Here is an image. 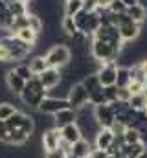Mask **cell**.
<instances>
[{"mask_svg":"<svg viewBox=\"0 0 147 158\" xmlns=\"http://www.w3.org/2000/svg\"><path fill=\"white\" fill-rule=\"evenodd\" d=\"M48 96V90L42 86V83L39 81V77H32L28 83H26V86H24V90H22V94H20V99L24 101V105L26 107H30V109H39V105L42 103V99Z\"/></svg>","mask_w":147,"mask_h":158,"instance_id":"obj_1","label":"cell"},{"mask_svg":"<svg viewBox=\"0 0 147 158\" xmlns=\"http://www.w3.org/2000/svg\"><path fill=\"white\" fill-rule=\"evenodd\" d=\"M44 59H46V64H48L50 68H59V70H63V68L68 66L70 61H72V50L68 48V44L59 42V44H53V46L44 53Z\"/></svg>","mask_w":147,"mask_h":158,"instance_id":"obj_2","label":"cell"},{"mask_svg":"<svg viewBox=\"0 0 147 158\" xmlns=\"http://www.w3.org/2000/svg\"><path fill=\"white\" fill-rule=\"evenodd\" d=\"M0 44L6 46V50L9 53V63L11 61H22V59H26L30 55L32 48H33V46L26 44L24 40H20L15 35H6L4 39H0Z\"/></svg>","mask_w":147,"mask_h":158,"instance_id":"obj_3","label":"cell"},{"mask_svg":"<svg viewBox=\"0 0 147 158\" xmlns=\"http://www.w3.org/2000/svg\"><path fill=\"white\" fill-rule=\"evenodd\" d=\"M90 55L99 64L110 63V61L118 63V59H120V52H116L107 40H99V39H94V37H92V42H90Z\"/></svg>","mask_w":147,"mask_h":158,"instance_id":"obj_4","label":"cell"},{"mask_svg":"<svg viewBox=\"0 0 147 158\" xmlns=\"http://www.w3.org/2000/svg\"><path fill=\"white\" fill-rule=\"evenodd\" d=\"M92 37H94V39H99V40H107L116 52H120V55H121V50L125 48V42L121 40V35H120V31H118V26H112V24H103V26H99V28L94 31Z\"/></svg>","mask_w":147,"mask_h":158,"instance_id":"obj_5","label":"cell"},{"mask_svg":"<svg viewBox=\"0 0 147 158\" xmlns=\"http://www.w3.org/2000/svg\"><path fill=\"white\" fill-rule=\"evenodd\" d=\"M74 20H75V26H77V31L85 33V35H94V31L99 28V15L98 11H79L77 15H74Z\"/></svg>","mask_w":147,"mask_h":158,"instance_id":"obj_6","label":"cell"},{"mask_svg":"<svg viewBox=\"0 0 147 158\" xmlns=\"http://www.w3.org/2000/svg\"><path fill=\"white\" fill-rule=\"evenodd\" d=\"M118 31H120L123 42H132V40H136L140 37V33H142V24L134 22L131 17H127V13H123V15H120Z\"/></svg>","mask_w":147,"mask_h":158,"instance_id":"obj_7","label":"cell"},{"mask_svg":"<svg viewBox=\"0 0 147 158\" xmlns=\"http://www.w3.org/2000/svg\"><path fill=\"white\" fill-rule=\"evenodd\" d=\"M66 99L70 103V109L74 110H81L88 105V99H90V94L86 92V88L81 85V83H74L66 94Z\"/></svg>","mask_w":147,"mask_h":158,"instance_id":"obj_8","label":"cell"},{"mask_svg":"<svg viewBox=\"0 0 147 158\" xmlns=\"http://www.w3.org/2000/svg\"><path fill=\"white\" fill-rule=\"evenodd\" d=\"M65 109H70V103L66 98H55V96H46L42 99V103L39 105V112L42 114H50V116H55L57 112L65 110Z\"/></svg>","mask_w":147,"mask_h":158,"instance_id":"obj_9","label":"cell"},{"mask_svg":"<svg viewBox=\"0 0 147 158\" xmlns=\"http://www.w3.org/2000/svg\"><path fill=\"white\" fill-rule=\"evenodd\" d=\"M101 86H112L116 85V76H118V63L110 61V63H103L99 64V68L96 70Z\"/></svg>","mask_w":147,"mask_h":158,"instance_id":"obj_10","label":"cell"},{"mask_svg":"<svg viewBox=\"0 0 147 158\" xmlns=\"http://www.w3.org/2000/svg\"><path fill=\"white\" fill-rule=\"evenodd\" d=\"M61 140H63V138H61V129L52 127V129L42 131V136H40V145H42L44 153H50V151L59 149Z\"/></svg>","mask_w":147,"mask_h":158,"instance_id":"obj_11","label":"cell"},{"mask_svg":"<svg viewBox=\"0 0 147 158\" xmlns=\"http://www.w3.org/2000/svg\"><path fill=\"white\" fill-rule=\"evenodd\" d=\"M39 81L42 83V86L46 88V90H53V88H57L59 85H61V81H63V70H59V68H46L40 76H37Z\"/></svg>","mask_w":147,"mask_h":158,"instance_id":"obj_12","label":"cell"},{"mask_svg":"<svg viewBox=\"0 0 147 158\" xmlns=\"http://www.w3.org/2000/svg\"><path fill=\"white\" fill-rule=\"evenodd\" d=\"M94 119L101 129H110V125L116 121V116L109 105H98L94 107Z\"/></svg>","mask_w":147,"mask_h":158,"instance_id":"obj_13","label":"cell"},{"mask_svg":"<svg viewBox=\"0 0 147 158\" xmlns=\"http://www.w3.org/2000/svg\"><path fill=\"white\" fill-rule=\"evenodd\" d=\"M77 110H74V109H65V110H61V112H57L55 116H53V125H55V129H63V127H66V125H72V123H77Z\"/></svg>","mask_w":147,"mask_h":158,"instance_id":"obj_14","label":"cell"},{"mask_svg":"<svg viewBox=\"0 0 147 158\" xmlns=\"http://www.w3.org/2000/svg\"><path fill=\"white\" fill-rule=\"evenodd\" d=\"M6 86L9 88V92H11V94L20 96V94H22V90H24V86H26V81L20 77V76H17L13 70H9V72L6 74Z\"/></svg>","mask_w":147,"mask_h":158,"instance_id":"obj_15","label":"cell"},{"mask_svg":"<svg viewBox=\"0 0 147 158\" xmlns=\"http://www.w3.org/2000/svg\"><path fill=\"white\" fill-rule=\"evenodd\" d=\"M114 142V134L110 129H99L96 132V138H94V147L96 149H101V151H107Z\"/></svg>","mask_w":147,"mask_h":158,"instance_id":"obj_16","label":"cell"},{"mask_svg":"<svg viewBox=\"0 0 147 158\" xmlns=\"http://www.w3.org/2000/svg\"><path fill=\"white\" fill-rule=\"evenodd\" d=\"M61 138L65 142H68L70 145H74L75 142H79L83 138V132H81V129H79L77 123H72V125H66V127L61 129Z\"/></svg>","mask_w":147,"mask_h":158,"instance_id":"obj_17","label":"cell"},{"mask_svg":"<svg viewBox=\"0 0 147 158\" xmlns=\"http://www.w3.org/2000/svg\"><path fill=\"white\" fill-rule=\"evenodd\" d=\"M92 149H94V145L90 143V140H86V138H81L79 142H75L72 145V155L74 158H88V155L92 153Z\"/></svg>","mask_w":147,"mask_h":158,"instance_id":"obj_18","label":"cell"},{"mask_svg":"<svg viewBox=\"0 0 147 158\" xmlns=\"http://www.w3.org/2000/svg\"><path fill=\"white\" fill-rule=\"evenodd\" d=\"M79 83L86 88V92H88V94H94L96 90H99V88H101V83H99V77H98V74H96V72H92V74L85 76Z\"/></svg>","mask_w":147,"mask_h":158,"instance_id":"obj_19","label":"cell"},{"mask_svg":"<svg viewBox=\"0 0 147 158\" xmlns=\"http://www.w3.org/2000/svg\"><path fill=\"white\" fill-rule=\"evenodd\" d=\"M127 17H131V19H132L134 22H138V24H144L147 20V9L142 4H136V6H132V7L127 9Z\"/></svg>","mask_w":147,"mask_h":158,"instance_id":"obj_20","label":"cell"},{"mask_svg":"<svg viewBox=\"0 0 147 158\" xmlns=\"http://www.w3.org/2000/svg\"><path fill=\"white\" fill-rule=\"evenodd\" d=\"M145 149L147 147L142 143V142H138V143H131V145H125V147L121 149V156L123 158H138Z\"/></svg>","mask_w":147,"mask_h":158,"instance_id":"obj_21","label":"cell"},{"mask_svg":"<svg viewBox=\"0 0 147 158\" xmlns=\"http://www.w3.org/2000/svg\"><path fill=\"white\" fill-rule=\"evenodd\" d=\"M28 66H30V70H32V74H33V76H40V74L48 68L44 55H35V57H32V59H30V63H28Z\"/></svg>","mask_w":147,"mask_h":158,"instance_id":"obj_22","label":"cell"},{"mask_svg":"<svg viewBox=\"0 0 147 158\" xmlns=\"http://www.w3.org/2000/svg\"><path fill=\"white\" fill-rule=\"evenodd\" d=\"M13 20H15V17L9 13V9H7V4L0 0V28L7 31V30H9V26L13 24Z\"/></svg>","mask_w":147,"mask_h":158,"instance_id":"obj_23","label":"cell"},{"mask_svg":"<svg viewBox=\"0 0 147 158\" xmlns=\"http://www.w3.org/2000/svg\"><path fill=\"white\" fill-rule=\"evenodd\" d=\"M30 138H32V136H28L24 131H20V129H13V131H11V136H9V143H11L13 147H22V145L28 143Z\"/></svg>","mask_w":147,"mask_h":158,"instance_id":"obj_24","label":"cell"},{"mask_svg":"<svg viewBox=\"0 0 147 158\" xmlns=\"http://www.w3.org/2000/svg\"><path fill=\"white\" fill-rule=\"evenodd\" d=\"M61 31H63L66 37H74V35L77 33V26H75L74 17L63 15V19H61Z\"/></svg>","mask_w":147,"mask_h":158,"instance_id":"obj_25","label":"cell"},{"mask_svg":"<svg viewBox=\"0 0 147 158\" xmlns=\"http://www.w3.org/2000/svg\"><path fill=\"white\" fill-rule=\"evenodd\" d=\"M131 83L129 76V66H118V76H116V86L118 88H127Z\"/></svg>","mask_w":147,"mask_h":158,"instance_id":"obj_26","label":"cell"},{"mask_svg":"<svg viewBox=\"0 0 147 158\" xmlns=\"http://www.w3.org/2000/svg\"><path fill=\"white\" fill-rule=\"evenodd\" d=\"M123 140H125V145H131V143H138V142H142L140 129H136V127H127L125 132H123Z\"/></svg>","mask_w":147,"mask_h":158,"instance_id":"obj_27","label":"cell"},{"mask_svg":"<svg viewBox=\"0 0 147 158\" xmlns=\"http://www.w3.org/2000/svg\"><path fill=\"white\" fill-rule=\"evenodd\" d=\"M15 37H19L20 40H24L26 44H30V46H33L39 39V33H35L32 28H24V30H20V31H17L15 33Z\"/></svg>","mask_w":147,"mask_h":158,"instance_id":"obj_28","label":"cell"},{"mask_svg":"<svg viewBox=\"0 0 147 158\" xmlns=\"http://www.w3.org/2000/svg\"><path fill=\"white\" fill-rule=\"evenodd\" d=\"M19 109L11 101H0V121H7Z\"/></svg>","mask_w":147,"mask_h":158,"instance_id":"obj_29","label":"cell"},{"mask_svg":"<svg viewBox=\"0 0 147 158\" xmlns=\"http://www.w3.org/2000/svg\"><path fill=\"white\" fill-rule=\"evenodd\" d=\"M7 9H9V13H11L15 19L28 15V6H26V2H7Z\"/></svg>","mask_w":147,"mask_h":158,"instance_id":"obj_30","label":"cell"},{"mask_svg":"<svg viewBox=\"0 0 147 158\" xmlns=\"http://www.w3.org/2000/svg\"><path fill=\"white\" fill-rule=\"evenodd\" d=\"M83 9V0H65V15L74 17Z\"/></svg>","mask_w":147,"mask_h":158,"instance_id":"obj_31","label":"cell"},{"mask_svg":"<svg viewBox=\"0 0 147 158\" xmlns=\"http://www.w3.org/2000/svg\"><path fill=\"white\" fill-rule=\"evenodd\" d=\"M17 76H20V77L24 79L26 83L30 81L32 77H35L33 74H32V70H30V66H28V63H19V64H15V68H11Z\"/></svg>","mask_w":147,"mask_h":158,"instance_id":"obj_32","label":"cell"},{"mask_svg":"<svg viewBox=\"0 0 147 158\" xmlns=\"http://www.w3.org/2000/svg\"><path fill=\"white\" fill-rule=\"evenodd\" d=\"M129 107L132 110H145V96L144 94H134L129 99Z\"/></svg>","mask_w":147,"mask_h":158,"instance_id":"obj_33","label":"cell"},{"mask_svg":"<svg viewBox=\"0 0 147 158\" xmlns=\"http://www.w3.org/2000/svg\"><path fill=\"white\" fill-rule=\"evenodd\" d=\"M24 118H26V112L17 110L11 118L6 121V123H7V127H9V131H13V129H20V127H22V121H24Z\"/></svg>","mask_w":147,"mask_h":158,"instance_id":"obj_34","label":"cell"},{"mask_svg":"<svg viewBox=\"0 0 147 158\" xmlns=\"http://www.w3.org/2000/svg\"><path fill=\"white\" fill-rule=\"evenodd\" d=\"M28 28H32L35 33H42V30H44V22H42V19L39 17V15H28Z\"/></svg>","mask_w":147,"mask_h":158,"instance_id":"obj_35","label":"cell"},{"mask_svg":"<svg viewBox=\"0 0 147 158\" xmlns=\"http://www.w3.org/2000/svg\"><path fill=\"white\" fill-rule=\"evenodd\" d=\"M9 136H11V131H9V127H7V123H6V121H0V143L11 145V143H9Z\"/></svg>","mask_w":147,"mask_h":158,"instance_id":"obj_36","label":"cell"},{"mask_svg":"<svg viewBox=\"0 0 147 158\" xmlns=\"http://www.w3.org/2000/svg\"><path fill=\"white\" fill-rule=\"evenodd\" d=\"M103 94H105V99L107 103H112L118 99V86L112 85V86H103Z\"/></svg>","mask_w":147,"mask_h":158,"instance_id":"obj_37","label":"cell"},{"mask_svg":"<svg viewBox=\"0 0 147 158\" xmlns=\"http://www.w3.org/2000/svg\"><path fill=\"white\" fill-rule=\"evenodd\" d=\"M109 11L116 13V15H123V13H127V7H125V4L121 0H112L109 6Z\"/></svg>","mask_w":147,"mask_h":158,"instance_id":"obj_38","label":"cell"},{"mask_svg":"<svg viewBox=\"0 0 147 158\" xmlns=\"http://www.w3.org/2000/svg\"><path fill=\"white\" fill-rule=\"evenodd\" d=\"M125 129H127V125H125V123H121V121H114V123L110 125V131H112V134H114V136L123 134V132H125Z\"/></svg>","mask_w":147,"mask_h":158,"instance_id":"obj_39","label":"cell"},{"mask_svg":"<svg viewBox=\"0 0 147 158\" xmlns=\"http://www.w3.org/2000/svg\"><path fill=\"white\" fill-rule=\"evenodd\" d=\"M131 92H129V88H118V99L120 101H123V103H129V99H131Z\"/></svg>","mask_w":147,"mask_h":158,"instance_id":"obj_40","label":"cell"},{"mask_svg":"<svg viewBox=\"0 0 147 158\" xmlns=\"http://www.w3.org/2000/svg\"><path fill=\"white\" fill-rule=\"evenodd\" d=\"M98 9V2L96 0H83V11H96Z\"/></svg>","mask_w":147,"mask_h":158,"instance_id":"obj_41","label":"cell"},{"mask_svg":"<svg viewBox=\"0 0 147 158\" xmlns=\"http://www.w3.org/2000/svg\"><path fill=\"white\" fill-rule=\"evenodd\" d=\"M46 158H68V155L63 151V149H55V151H50V153H44Z\"/></svg>","mask_w":147,"mask_h":158,"instance_id":"obj_42","label":"cell"},{"mask_svg":"<svg viewBox=\"0 0 147 158\" xmlns=\"http://www.w3.org/2000/svg\"><path fill=\"white\" fill-rule=\"evenodd\" d=\"M88 158H109V153L107 151H101V149H92V153L88 155Z\"/></svg>","mask_w":147,"mask_h":158,"instance_id":"obj_43","label":"cell"},{"mask_svg":"<svg viewBox=\"0 0 147 158\" xmlns=\"http://www.w3.org/2000/svg\"><path fill=\"white\" fill-rule=\"evenodd\" d=\"M96 2H98V9H109L112 0H96Z\"/></svg>","mask_w":147,"mask_h":158,"instance_id":"obj_44","label":"cell"},{"mask_svg":"<svg viewBox=\"0 0 147 158\" xmlns=\"http://www.w3.org/2000/svg\"><path fill=\"white\" fill-rule=\"evenodd\" d=\"M123 4H125V7L129 9V7H132V6H136V4H140V0H121Z\"/></svg>","mask_w":147,"mask_h":158,"instance_id":"obj_45","label":"cell"},{"mask_svg":"<svg viewBox=\"0 0 147 158\" xmlns=\"http://www.w3.org/2000/svg\"><path fill=\"white\" fill-rule=\"evenodd\" d=\"M138 158H147V149H145V151H144V153H142V155H140Z\"/></svg>","mask_w":147,"mask_h":158,"instance_id":"obj_46","label":"cell"},{"mask_svg":"<svg viewBox=\"0 0 147 158\" xmlns=\"http://www.w3.org/2000/svg\"><path fill=\"white\" fill-rule=\"evenodd\" d=\"M9 2H28V0H9Z\"/></svg>","mask_w":147,"mask_h":158,"instance_id":"obj_47","label":"cell"},{"mask_svg":"<svg viewBox=\"0 0 147 158\" xmlns=\"http://www.w3.org/2000/svg\"><path fill=\"white\" fill-rule=\"evenodd\" d=\"M145 112H147V96H145Z\"/></svg>","mask_w":147,"mask_h":158,"instance_id":"obj_48","label":"cell"}]
</instances>
